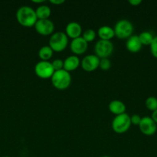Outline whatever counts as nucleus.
Masks as SVG:
<instances>
[{
    "instance_id": "nucleus-17",
    "label": "nucleus",
    "mask_w": 157,
    "mask_h": 157,
    "mask_svg": "<svg viewBox=\"0 0 157 157\" xmlns=\"http://www.w3.org/2000/svg\"><path fill=\"white\" fill-rule=\"evenodd\" d=\"M35 14L38 19H49L51 15V9L48 6L42 5L37 8Z\"/></svg>"
},
{
    "instance_id": "nucleus-8",
    "label": "nucleus",
    "mask_w": 157,
    "mask_h": 157,
    "mask_svg": "<svg viewBox=\"0 0 157 157\" xmlns=\"http://www.w3.org/2000/svg\"><path fill=\"white\" fill-rule=\"evenodd\" d=\"M34 27L39 35L44 36L52 35L55 30V25L50 19H38Z\"/></svg>"
},
{
    "instance_id": "nucleus-28",
    "label": "nucleus",
    "mask_w": 157,
    "mask_h": 157,
    "mask_svg": "<svg viewBox=\"0 0 157 157\" xmlns=\"http://www.w3.org/2000/svg\"><path fill=\"white\" fill-rule=\"evenodd\" d=\"M151 117H152V119L153 120L154 122H155V124H157V110H155V111L152 112V116H151Z\"/></svg>"
},
{
    "instance_id": "nucleus-22",
    "label": "nucleus",
    "mask_w": 157,
    "mask_h": 157,
    "mask_svg": "<svg viewBox=\"0 0 157 157\" xmlns=\"http://www.w3.org/2000/svg\"><path fill=\"white\" fill-rule=\"evenodd\" d=\"M102 70L108 71L111 67V61L109 58H102L99 61V67Z\"/></svg>"
},
{
    "instance_id": "nucleus-24",
    "label": "nucleus",
    "mask_w": 157,
    "mask_h": 157,
    "mask_svg": "<svg viewBox=\"0 0 157 157\" xmlns=\"http://www.w3.org/2000/svg\"><path fill=\"white\" fill-rule=\"evenodd\" d=\"M149 47H150V52L152 56L157 58V36L154 37L153 41L151 43Z\"/></svg>"
},
{
    "instance_id": "nucleus-23",
    "label": "nucleus",
    "mask_w": 157,
    "mask_h": 157,
    "mask_svg": "<svg viewBox=\"0 0 157 157\" xmlns=\"http://www.w3.org/2000/svg\"><path fill=\"white\" fill-rule=\"evenodd\" d=\"M51 64H52L54 71H59V70H62V69H63L64 61L61 59H55L52 62H51Z\"/></svg>"
},
{
    "instance_id": "nucleus-15",
    "label": "nucleus",
    "mask_w": 157,
    "mask_h": 157,
    "mask_svg": "<svg viewBox=\"0 0 157 157\" xmlns=\"http://www.w3.org/2000/svg\"><path fill=\"white\" fill-rule=\"evenodd\" d=\"M109 110L112 113L115 114V116L123 114L126 113V107L123 102L119 100H114L112 101L109 104Z\"/></svg>"
},
{
    "instance_id": "nucleus-21",
    "label": "nucleus",
    "mask_w": 157,
    "mask_h": 157,
    "mask_svg": "<svg viewBox=\"0 0 157 157\" xmlns=\"http://www.w3.org/2000/svg\"><path fill=\"white\" fill-rule=\"evenodd\" d=\"M83 38L88 43L93 41L96 38V32L93 29H87L83 32Z\"/></svg>"
},
{
    "instance_id": "nucleus-10",
    "label": "nucleus",
    "mask_w": 157,
    "mask_h": 157,
    "mask_svg": "<svg viewBox=\"0 0 157 157\" xmlns=\"http://www.w3.org/2000/svg\"><path fill=\"white\" fill-rule=\"evenodd\" d=\"M100 58L95 55H89L85 56L81 61L82 68L87 72H92L99 67Z\"/></svg>"
},
{
    "instance_id": "nucleus-7",
    "label": "nucleus",
    "mask_w": 157,
    "mask_h": 157,
    "mask_svg": "<svg viewBox=\"0 0 157 157\" xmlns=\"http://www.w3.org/2000/svg\"><path fill=\"white\" fill-rule=\"evenodd\" d=\"M53 67L49 61H38L35 66V73L37 76L42 79H48L52 78L54 74Z\"/></svg>"
},
{
    "instance_id": "nucleus-19",
    "label": "nucleus",
    "mask_w": 157,
    "mask_h": 157,
    "mask_svg": "<svg viewBox=\"0 0 157 157\" xmlns=\"http://www.w3.org/2000/svg\"><path fill=\"white\" fill-rule=\"evenodd\" d=\"M139 38L140 40V42L143 45H150L151 43L153 41L154 37L151 32H143L140 33L139 35H138Z\"/></svg>"
},
{
    "instance_id": "nucleus-16",
    "label": "nucleus",
    "mask_w": 157,
    "mask_h": 157,
    "mask_svg": "<svg viewBox=\"0 0 157 157\" xmlns=\"http://www.w3.org/2000/svg\"><path fill=\"white\" fill-rule=\"evenodd\" d=\"M97 34H98L100 40H105V41H110L112 38L115 36L114 29L108 25L101 26L99 29Z\"/></svg>"
},
{
    "instance_id": "nucleus-12",
    "label": "nucleus",
    "mask_w": 157,
    "mask_h": 157,
    "mask_svg": "<svg viewBox=\"0 0 157 157\" xmlns=\"http://www.w3.org/2000/svg\"><path fill=\"white\" fill-rule=\"evenodd\" d=\"M82 31L83 29H82V26L80 25L79 23L76 22V21H71L66 25L65 33L66 34L68 38L75 39V38L80 37Z\"/></svg>"
},
{
    "instance_id": "nucleus-20",
    "label": "nucleus",
    "mask_w": 157,
    "mask_h": 157,
    "mask_svg": "<svg viewBox=\"0 0 157 157\" xmlns=\"http://www.w3.org/2000/svg\"><path fill=\"white\" fill-rule=\"evenodd\" d=\"M146 107L152 112L157 110V98L155 97H149L146 100Z\"/></svg>"
},
{
    "instance_id": "nucleus-11",
    "label": "nucleus",
    "mask_w": 157,
    "mask_h": 157,
    "mask_svg": "<svg viewBox=\"0 0 157 157\" xmlns=\"http://www.w3.org/2000/svg\"><path fill=\"white\" fill-rule=\"evenodd\" d=\"M70 50L71 52L75 55H83L86 52L88 48V42H86L83 37H78V38L72 39L70 43Z\"/></svg>"
},
{
    "instance_id": "nucleus-5",
    "label": "nucleus",
    "mask_w": 157,
    "mask_h": 157,
    "mask_svg": "<svg viewBox=\"0 0 157 157\" xmlns=\"http://www.w3.org/2000/svg\"><path fill=\"white\" fill-rule=\"evenodd\" d=\"M131 125L130 116L126 113L115 116L112 122V130L116 133H126Z\"/></svg>"
},
{
    "instance_id": "nucleus-1",
    "label": "nucleus",
    "mask_w": 157,
    "mask_h": 157,
    "mask_svg": "<svg viewBox=\"0 0 157 157\" xmlns=\"http://www.w3.org/2000/svg\"><path fill=\"white\" fill-rule=\"evenodd\" d=\"M16 19L23 27L30 28L35 26L37 18L35 11L27 6H21L16 12Z\"/></svg>"
},
{
    "instance_id": "nucleus-6",
    "label": "nucleus",
    "mask_w": 157,
    "mask_h": 157,
    "mask_svg": "<svg viewBox=\"0 0 157 157\" xmlns=\"http://www.w3.org/2000/svg\"><path fill=\"white\" fill-rule=\"evenodd\" d=\"M113 44L111 41L99 40L95 44L94 51L97 57L102 58H109L113 52Z\"/></svg>"
},
{
    "instance_id": "nucleus-9",
    "label": "nucleus",
    "mask_w": 157,
    "mask_h": 157,
    "mask_svg": "<svg viewBox=\"0 0 157 157\" xmlns=\"http://www.w3.org/2000/svg\"><path fill=\"white\" fill-rule=\"evenodd\" d=\"M139 127L142 133L146 136H152L155 133L157 130V124L154 122L151 117H142Z\"/></svg>"
},
{
    "instance_id": "nucleus-2",
    "label": "nucleus",
    "mask_w": 157,
    "mask_h": 157,
    "mask_svg": "<svg viewBox=\"0 0 157 157\" xmlns=\"http://www.w3.org/2000/svg\"><path fill=\"white\" fill-rule=\"evenodd\" d=\"M52 85L58 90H66L70 86L72 82V77L69 72L64 69L54 72L51 78Z\"/></svg>"
},
{
    "instance_id": "nucleus-18",
    "label": "nucleus",
    "mask_w": 157,
    "mask_h": 157,
    "mask_svg": "<svg viewBox=\"0 0 157 157\" xmlns=\"http://www.w3.org/2000/svg\"><path fill=\"white\" fill-rule=\"evenodd\" d=\"M53 51L52 49L49 47V45H45L42 46V48H40V49L38 50V57L41 59V61H49V60L53 55Z\"/></svg>"
},
{
    "instance_id": "nucleus-30",
    "label": "nucleus",
    "mask_w": 157,
    "mask_h": 157,
    "mask_svg": "<svg viewBox=\"0 0 157 157\" xmlns=\"http://www.w3.org/2000/svg\"><path fill=\"white\" fill-rule=\"evenodd\" d=\"M102 157H111V156H102Z\"/></svg>"
},
{
    "instance_id": "nucleus-14",
    "label": "nucleus",
    "mask_w": 157,
    "mask_h": 157,
    "mask_svg": "<svg viewBox=\"0 0 157 157\" xmlns=\"http://www.w3.org/2000/svg\"><path fill=\"white\" fill-rule=\"evenodd\" d=\"M64 61V66L63 69L66 70V71L70 72L76 70L78 67V66L81 64V61L79 58L76 55H71L66 58Z\"/></svg>"
},
{
    "instance_id": "nucleus-4",
    "label": "nucleus",
    "mask_w": 157,
    "mask_h": 157,
    "mask_svg": "<svg viewBox=\"0 0 157 157\" xmlns=\"http://www.w3.org/2000/svg\"><path fill=\"white\" fill-rule=\"evenodd\" d=\"M115 35L119 39H128L132 35L134 31L133 25L126 19H122L115 23L113 28Z\"/></svg>"
},
{
    "instance_id": "nucleus-3",
    "label": "nucleus",
    "mask_w": 157,
    "mask_h": 157,
    "mask_svg": "<svg viewBox=\"0 0 157 157\" xmlns=\"http://www.w3.org/2000/svg\"><path fill=\"white\" fill-rule=\"evenodd\" d=\"M69 38L65 32H57L52 34L49 38V47L53 52H61L66 48Z\"/></svg>"
},
{
    "instance_id": "nucleus-25",
    "label": "nucleus",
    "mask_w": 157,
    "mask_h": 157,
    "mask_svg": "<svg viewBox=\"0 0 157 157\" xmlns=\"http://www.w3.org/2000/svg\"><path fill=\"white\" fill-rule=\"evenodd\" d=\"M141 120H142V117H140L139 115L138 114H133L130 117L131 124H133V125L139 126V124H140Z\"/></svg>"
},
{
    "instance_id": "nucleus-27",
    "label": "nucleus",
    "mask_w": 157,
    "mask_h": 157,
    "mask_svg": "<svg viewBox=\"0 0 157 157\" xmlns=\"http://www.w3.org/2000/svg\"><path fill=\"white\" fill-rule=\"evenodd\" d=\"M49 2L52 4L55 5V6H58V5H62L65 2L64 0H50Z\"/></svg>"
},
{
    "instance_id": "nucleus-29",
    "label": "nucleus",
    "mask_w": 157,
    "mask_h": 157,
    "mask_svg": "<svg viewBox=\"0 0 157 157\" xmlns=\"http://www.w3.org/2000/svg\"><path fill=\"white\" fill-rule=\"evenodd\" d=\"M44 2V0H32V2L34 3H42Z\"/></svg>"
},
{
    "instance_id": "nucleus-31",
    "label": "nucleus",
    "mask_w": 157,
    "mask_h": 157,
    "mask_svg": "<svg viewBox=\"0 0 157 157\" xmlns=\"http://www.w3.org/2000/svg\"><path fill=\"white\" fill-rule=\"evenodd\" d=\"M3 157H9V156H3Z\"/></svg>"
},
{
    "instance_id": "nucleus-26",
    "label": "nucleus",
    "mask_w": 157,
    "mask_h": 157,
    "mask_svg": "<svg viewBox=\"0 0 157 157\" xmlns=\"http://www.w3.org/2000/svg\"><path fill=\"white\" fill-rule=\"evenodd\" d=\"M129 3L132 5V6H137L139 4H141L142 1L141 0H129Z\"/></svg>"
},
{
    "instance_id": "nucleus-13",
    "label": "nucleus",
    "mask_w": 157,
    "mask_h": 157,
    "mask_svg": "<svg viewBox=\"0 0 157 157\" xmlns=\"http://www.w3.org/2000/svg\"><path fill=\"white\" fill-rule=\"evenodd\" d=\"M142 46L143 44L140 42L139 36L135 35H132V36L129 37L126 43V49L132 53H137L139 52L142 48Z\"/></svg>"
}]
</instances>
